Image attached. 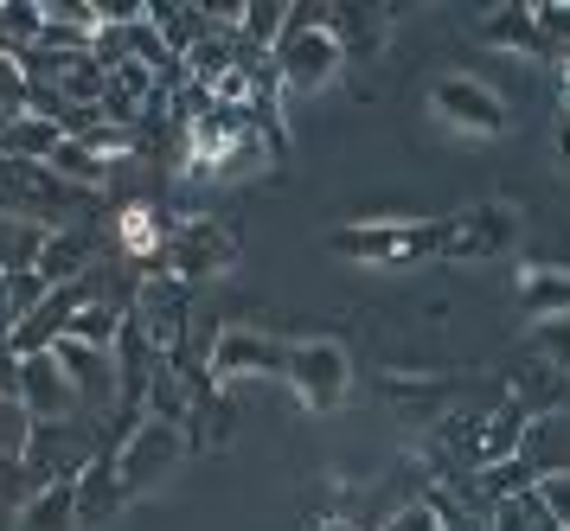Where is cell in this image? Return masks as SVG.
I'll return each mask as SVG.
<instances>
[{
  "instance_id": "cell-18",
  "label": "cell",
  "mask_w": 570,
  "mask_h": 531,
  "mask_svg": "<svg viewBox=\"0 0 570 531\" xmlns=\"http://www.w3.org/2000/svg\"><path fill=\"white\" fill-rule=\"evenodd\" d=\"M20 531H78V474L32 486L20 507Z\"/></svg>"
},
{
  "instance_id": "cell-5",
  "label": "cell",
  "mask_w": 570,
  "mask_h": 531,
  "mask_svg": "<svg viewBox=\"0 0 570 531\" xmlns=\"http://www.w3.org/2000/svg\"><path fill=\"white\" fill-rule=\"evenodd\" d=\"M288 365V340L263 327H244V321H225L218 340H212V358H206V384L212 391H232L244 378H283Z\"/></svg>"
},
{
  "instance_id": "cell-2",
  "label": "cell",
  "mask_w": 570,
  "mask_h": 531,
  "mask_svg": "<svg viewBox=\"0 0 570 531\" xmlns=\"http://www.w3.org/2000/svg\"><path fill=\"white\" fill-rule=\"evenodd\" d=\"M269 65H276L288 97L327 90L340 77V65H346V46H340V32H334V7H321V0L314 7H288V32Z\"/></svg>"
},
{
  "instance_id": "cell-7",
  "label": "cell",
  "mask_w": 570,
  "mask_h": 531,
  "mask_svg": "<svg viewBox=\"0 0 570 531\" xmlns=\"http://www.w3.org/2000/svg\"><path fill=\"white\" fill-rule=\"evenodd\" d=\"M430 109H436V122H449L455 135H474V141H493V135H507V122H513L500 90L481 83V77H468V71H442L430 83Z\"/></svg>"
},
{
  "instance_id": "cell-26",
  "label": "cell",
  "mask_w": 570,
  "mask_h": 531,
  "mask_svg": "<svg viewBox=\"0 0 570 531\" xmlns=\"http://www.w3.org/2000/svg\"><path fill=\"white\" fill-rule=\"evenodd\" d=\"M525 346L539 353V365H551V372L570 384V314H558V321H532Z\"/></svg>"
},
{
  "instance_id": "cell-25",
  "label": "cell",
  "mask_w": 570,
  "mask_h": 531,
  "mask_svg": "<svg viewBox=\"0 0 570 531\" xmlns=\"http://www.w3.org/2000/svg\"><path fill=\"white\" fill-rule=\"evenodd\" d=\"M493 531H564V525L551 519V507L532 486V493H513V500H493Z\"/></svg>"
},
{
  "instance_id": "cell-6",
  "label": "cell",
  "mask_w": 570,
  "mask_h": 531,
  "mask_svg": "<svg viewBox=\"0 0 570 531\" xmlns=\"http://www.w3.org/2000/svg\"><path fill=\"white\" fill-rule=\"evenodd\" d=\"M116 481H122V493L129 500H141V493H155L174 468H180V455H186V430H174V423H160V416H141L116 449Z\"/></svg>"
},
{
  "instance_id": "cell-11",
  "label": "cell",
  "mask_w": 570,
  "mask_h": 531,
  "mask_svg": "<svg viewBox=\"0 0 570 531\" xmlns=\"http://www.w3.org/2000/svg\"><path fill=\"white\" fill-rule=\"evenodd\" d=\"M116 250L129 256L141 276H155L160 269V250H167V230H174V218H160V205L148 199H129L122 212H116Z\"/></svg>"
},
{
  "instance_id": "cell-16",
  "label": "cell",
  "mask_w": 570,
  "mask_h": 531,
  "mask_svg": "<svg viewBox=\"0 0 570 531\" xmlns=\"http://www.w3.org/2000/svg\"><path fill=\"white\" fill-rule=\"evenodd\" d=\"M525 435H532V410L507 397L500 410H488V423H481V449H474V474H488L500 461H513L525 449Z\"/></svg>"
},
{
  "instance_id": "cell-15",
  "label": "cell",
  "mask_w": 570,
  "mask_h": 531,
  "mask_svg": "<svg viewBox=\"0 0 570 531\" xmlns=\"http://www.w3.org/2000/svg\"><path fill=\"white\" fill-rule=\"evenodd\" d=\"M481 39L500 51H525V58H558V46L544 39V26H539V7H519V0L481 13Z\"/></svg>"
},
{
  "instance_id": "cell-34",
  "label": "cell",
  "mask_w": 570,
  "mask_h": 531,
  "mask_svg": "<svg viewBox=\"0 0 570 531\" xmlns=\"http://www.w3.org/2000/svg\"><path fill=\"white\" fill-rule=\"evenodd\" d=\"M20 474H27V468H20V461H7V455H0V493H7V486L20 481Z\"/></svg>"
},
{
  "instance_id": "cell-13",
  "label": "cell",
  "mask_w": 570,
  "mask_h": 531,
  "mask_svg": "<svg viewBox=\"0 0 570 531\" xmlns=\"http://www.w3.org/2000/svg\"><path fill=\"white\" fill-rule=\"evenodd\" d=\"M20 404L32 410V423H65V416L78 410V391L58 372V353L20 358Z\"/></svg>"
},
{
  "instance_id": "cell-27",
  "label": "cell",
  "mask_w": 570,
  "mask_h": 531,
  "mask_svg": "<svg viewBox=\"0 0 570 531\" xmlns=\"http://www.w3.org/2000/svg\"><path fill=\"white\" fill-rule=\"evenodd\" d=\"M27 442H32V410L20 397L0 391V455L7 461H27Z\"/></svg>"
},
{
  "instance_id": "cell-3",
  "label": "cell",
  "mask_w": 570,
  "mask_h": 531,
  "mask_svg": "<svg viewBox=\"0 0 570 531\" xmlns=\"http://www.w3.org/2000/svg\"><path fill=\"white\" fill-rule=\"evenodd\" d=\"M283 384L295 391V404L308 416H334L353 391V353L340 346L334 333H314V340H288V365Z\"/></svg>"
},
{
  "instance_id": "cell-4",
  "label": "cell",
  "mask_w": 570,
  "mask_h": 531,
  "mask_svg": "<svg viewBox=\"0 0 570 531\" xmlns=\"http://www.w3.org/2000/svg\"><path fill=\"white\" fill-rule=\"evenodd\" d=\"M232 269H237V237L218 218H199V212L174 218L155 276H174L186 288H199V282H218V276H232Z\"/></svg>"
},
{
  "instance_id": "cell-10",
  "label": "cell",
  "mask_w": 570,
  "mask_h": 531,
  "mask_svg": "<svg viewBox=\"0 0 570 531\" xmlns=\"http://www.w3.org/2000/svg\"><path fill=\"white\" fill-rule=\"evenodd\" d=\"M379 397H385L397 416H416V423H442L449 404H455V378L442 372H379Z\"/></svg>"
},
{
  "instance_id": "cell-14",
  "label": "cell",
  "mask_w": 570,
  "mask_h": 531,
  "mask_svg": "<svg viewBox=\"0 0 570 531\" xmlns=\"http://www.w3.org/2000/svg\"><path fill=\"white\" fill-rule=\"evenodd\" d=\"M122 507H129V493H122V481H116V455H109V449H97V455H90V468L78 474V531L109 525Z\"/></svg>"
},
{
  "instance_id": "cell-28",
  "label": "cell",
  "mask_w": 570,
  "mask_h": 531,
  "mask_svg": "<svg viewBox=\"0 0 570 531\" xmlns=\"http://www.w3.org/2000/svg\"><path fill=\"white\" fill-rule=\"evenodd\" d=\"M27 102H32V77H27V65H20L13 51H0V116L13 122V116H27Z\"/></svg>"
},
{
  "instance_id": "cell-33",
  "label": "cell",
  "mask_w": 570,
  "mask_h": 531,
  "mask_svg": "<svg viewBox=\"0 0 570 531\" xmlns=\"http://www.w3.org/2000/svg\"><path fill=\"white\" fill-rule=\"evenodd\" d=\"M558 160H564V174H570V109L558 116Z\"/></svg>"
},
{
  "instance_id": "cell-29",
  "label": "cell",
  "mask_w": 570,
  "mask_h": 531,
  "mask_svg": "<svg viewBox=\"0 0 570 531\" xmlns=\"http://www.w3.org/2000/svg\"><path fill=\"white\" fill-rule=\"evenodd\" d=\"M372 531H442V525H436V512H430V500L416 493V500H404L397 512H385Z\"/></svg>"
},
{
  "instance_id": "cell-23",
  "label": "cell",
  "mask_w": 570,
  "mask_h": 531,
  "mask_svg": "<svg viewBox=\"0 0 570 531\" xmlns=\"http://www.w3.org/2000/svg\"><path fill=\"white\" fill-rule=\"evenodd\" d=\"M288 32V7L283 0H244V20H237V39L250 51H263V58H276V46H283Z\"/></svg>"
},
{
  "instance_id": "cell-24",
  "label": "cell",
  "mask_w": 570,
  "mask_h": 531,
  "mask_svg": "<svg viewBox=\"0 0 570 531\" xmlns=\"http://www.w3.org/2000/svg\"><path fill=\"white\" fill-rule=\"evenodd\" d=\"M385 26L391 13H360V7H334V32H340V46H346V58H379V46H385Z\"/></svg>"
},
{
  "instance_id": "cell-30",
  "label": "cell",
  "mask_w": 570,
  "mask_h": 531,
  "mask_svg": "<svg viewBox=\"0 0 570 531\" xmlns=\"http://www.w3.org/2000/svg\"><path fill=\"white\" fill-rule=\"evenodd\" d=\"M539 500L551 507V519H558V525L570 531V474H558V468H551V474L539 481Z\"/></svg>"
},
{
  "instance_id": "cell-1",
  "label": "cell",
  "mask_w": 570,
  "mask_h": 531,
  "mask_svg": "<svg viewBox=\"0 0 570 531\" xmlns=\"http://www.w3.org/2000/svg\"><path fill=\"white\" fill-rule=\"evenodd\" d=\"M334 256H353V263H372V269H411V263H436L449 250V218H360V225H340L327 237Z\"/></svg>"
},
{
  "instance_id": "cell-9",
  "label": "cell",
  "mask_w": 570,
  "mask_h": 531,
  "mask_svg": "<svg viewBox=\"0 0 570 531\" xmlns=\"http://www.w3.org/2000/svg\"><path fill=\"white\" fill-rule=\"evenodd\" d=\"M519 244V212L507 199H481L449 218V263H488V256H513Z\"/></svg>"
},
{
  "instance_id": "cell-21",
  "label": "cell",
  "mask_w": 570,
  "mask_h": 531,
  "mask_svg": "<svg viewBox=\"0 0 570 531\" xmlns=\"http://www.w3.org/2000/svg\"><path fill=\"white\" fill-rule=\"evenodd\" d=\"M58 141H65V128L46 122V116H32V109L0 128V154H7V160H39V167H46L58 154Z\"/></svg>"
},
{
  "instance_id": "cell-32",
  "label": "cell",
  "mask_w": 570,
  "mask_h": 531,
  "mask_svg": "<svg viewBox=\"0 0 570 531\" xmlns=\"http://www.w3.org/2000/svg\"><path fill=\"white\" fill-rule=\"evenodd\" d=\"M558 102L570 109V51H558Z\"/></svg>"
},
{
  "instance_id": "cell-8",
  "label": "cell",
  "mask_w": 570,
  "mask_h": 531,
  "mask_svg": "<svg viewBox=\"0 0 570 531\" xmlns=\"http://www.w3.org/2000/svg\"><path fill=\"white\" fill-rule=\"evenodd\" d=\"M129 314L141 321L148 346L160 358H180L186 353V333H193V288L174 276H141L129 295Z\"/></svg>"
},
{
  "instance_id": "cell-20",
  "label": "cell",
  "mask_w": 570,
  "mask_h": 531,
  "mask_svg": "<svg viewBox=\"0 0 570 531\" xmlns=\"http://www.w3.org/2000/svg\"><path fill=\"white\" fill-rule=\"evenodd\" d=\"M46 167H52V174L65 179V186H78V193H90V199H97V193L109 186V174H116V167H109L104 154L90 148V141H71V135L58 141V154L46 160Z\"/></svg>"
},
{
  "instance_id": "cell-22",
  "label": "cell",
  "mask_w": 570,
  "mask_h": 531,
  "mask_svg": "<svg viewBox=\"0 0 570 531\" xmlns=\"http://www.w3.org/2000/svg\"><path fill=\"white\" fill-rule=\"evenodd\" d=\"M46 237H52L46 225L0 212V276H27L32 263H39V250H46Z\"/></svg>"
},
{
  "instance_id": "cell-17",
  "label": "cell",
  "mask_w": 570,
  "mask_h": 531,
  "mask_svg": "<svg viewBox=\"0 0 570 531\" xmlns=\"http://www.w3.org/2000/svg\"><path fill=\"white\" fill-rule=\"evenodd\" d=\"M32 276L46 282V288L83 282V276H90V230H78V225H58L52 237H46V250H39V263H32Z\"/></svg>"
},
{
  "instance_id": "cell-31",
  "label": "cell",
  "mask_w": 570,
  "mask_h": 531,
  "mask_svg": "<svg viewBox=\"0 0 570 531\" xmlns=\"http://www.w3.org/2000/svg\"><path fill=\"white\" fill-rule=\"evenodd\" d=\"M308 531H372V525H353L346 512H314V519H308Z\"/></svg>"
},
{
  "instance_id": "cell-19",
  "label": "cell",
  "mask_w": 570,
  "mask_h": 531,
  "mask_svg": "<svg viewBox=\"0 0 570 531\" xmlns=\"http://www.w3.org/2000/svg\"><path fill=\"white\" fill-rule=\"evenodd\" d=\"M519 307L532 314V321H558L570 314V269H551V263H519Z\"/></svg>"
},
{
  "instance_id": "cell-12",
  "label": "cell",
  "mask_w": 570,
  "mask_h": 531,
  "mask_svg": "<svg viewBox=\"0 0 570 531\" xmlns=\"http://www.w3.org/2000/svg\"><path fill=\"white\" fill-rule=\"evenodd\" d=\"M58 372L71 378V391H78L83 410H109L116 404V358L104 353V346H83V340H58Z\"/></svg>"
}]
</instances>
